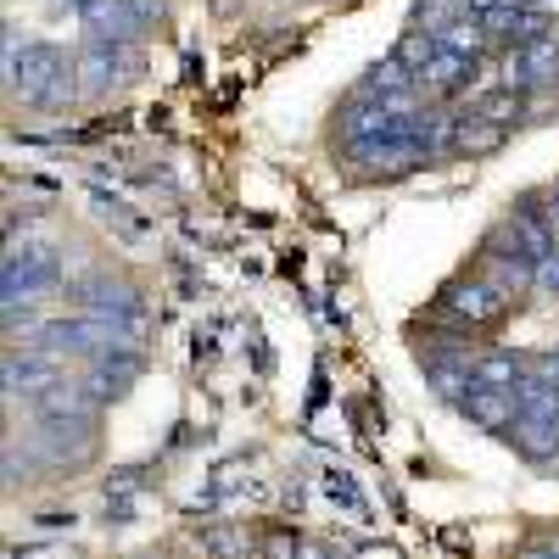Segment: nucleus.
I'll list each match as a JSON object with an SVG mask.
<instances>
[{"instance_id":"f257e3e1","label":"nucleus","mask_w":559,"mask_h":559,"mask_svg":"<svg viewBox=\"0 0 559 559\" xmlns=\"http://www.w3.org/2000/svg\"><path fill=\"white\" fill-rule=\"evenodd\" d=\"M7 90L23 107H39V112H57L73 96H84L73 62L57 51V45H45V39L23 45V51H7Z\"/></svg>"},{"instance_id":"f03ea898","label":"nucleus","mask_w":559,"mask_h":559,"mask_svg":"<svg viewBox=\"0 0 559 559\" xmlns=\"http://www.w3.org/2000/svg\"><path fill=\"white\" fill-rule=\"evenodd\" d=\"M503 313H509V292L492 274H464V280H448V286L437 292V319H448L459 336L487 331V324H498Z\"/></svg>"},{"instance_id":"7ed1b4c3","label":"nucleus","mask_w":559,"mask_h":559,"mask_svg":"<svg viewBox=\"0 0 559 559\" xmlns=\"http://www.w3.org/2000/svg\"><path fill=\"white\" fill-rule=\"evenodd\" d=\"M0 286H7V302H34V297H51L62 286V258L57 247H7V263H0Z\"/></svg>"},{"instance_id":"20e7f679","label":"nucleus","mask_w":559,"mask_h":559,"mask_svg":"<svg viewBox=\"0 0 559 559\" xmlns=\"http://www.w3.org/2000/svg\"><path fill=\"white\" fill-rule=\"evenodd\" d=\"M73 297L84 302V313L118 319L134 342L146 336V302H140V292L129 286V280H118V274H90V280H79V286H73Z\"/></svg>"},{"instance_id":"39448f33","label":"nucleus","mask_w":559,"mask_h":559,"mask_svg":"<svg viewBox=\"0 0 559 559\" xmlns=\"http://www.w3.org/2000/svg\"><path fill=\"white\" fill-rule=\"evenodd\" d=\"M73 73H79V90H84V96H107L112 84H123L129 73H140V57H134V45L84 39L79 57H73Z\"/></svg>"},{"instance_id":"423d86ee","label":"nucleus","mask_w":559,"mask_h":559,"mask_svg":"<svg viewBox=\"0 0 559 559\" xmlns=\"http://www.w3.org/2000/svg\"><path fill=\"white\" fill-rule=\"evenodd\" d=\"M459 414L471 419V426H481V431H492V437H503L515 419L526 414V403H521V386H471L459 397Z\"/></svg>"},{"instance_id":"0eeeda50","label":"nucleus","mask_w":559,"mask_h":559,"mask_svg":"<svg viewBox=\"0 0 559 559\" xmlns=\"http://www.w3.org/2000/svg\"><path fill=\"white\" fill-rule=\"evenodd\" d=\"M96 448V414H62V419H39V453L51 464H79Z\"/></svg>"},{"instance_id":"6e6552de","label":"nucleus","mask_w":559,"mask_h":559,"mask_svg":"<svg viewBox=\"0 0 559 559\" xmlns=\"http://www.w3.org/2000/svg\"><path fill=\"white\" fill-rule=\"evenodd\" d=\"M0 376H7V397H39L62 381V364L57 353H39V347H12L7 364H0Z\"/></svg>"},{"instance_id":"1a4fd4ad","label":"nucleus","mask_w":559,"mask_h":559,"mask_svg":"<svg viewBox=\"0 0 559 559\" xmlns=\"http://www.w3.org/2000/svg\"><path fill=\"white\" fill-rule=\"evenodd\" d=\"M134 376H140V353H134V342H129V347H107V353L90 358L84 386L96 392V403H107V397H123V392L134 386Z\"/></svg>"},{"instance_id":"9d476101","label":"nucleus","mask_w":559,"mask_h":559,"mask_svg":"<svg viewBox=\"0 0 559 559\" xmlns=\"http://www.w3.org/2000/svg\"><path fill=\"white\" fill-rule=\"evenodd\" d=\"M503 442L515 448L526 464H554L559 459V419L554 414H521L515 426L503 431Z\"/></svg>"},{"instance_id":"9b49d317","label":"nucleus","mask_w":559,"mask_h":559,"mask_svg":"<svg viewBox=\"0 0 559 559\" xmlns=\"http://www.w3.org/2000/svg\"><path fill=\"white\" fill-rule=\"evenodd\" d=\"M471 79H476V57H464V51H437V62L419 73V90L426 96H437V102H453V96H464L471 90Z\"/></svg>"},{"instance_id":"f8f14e48","label":"nucleus","mask_w":559,"mask_h":559,"mask_svg":"<svg viewBox=\"0 0 559 559\" xmlns=\"http://www.w3.org/2000/svg\"><path fill=\"white\" fill-rule=\"evenodd\" d=\"M509 140V129L503 123H492V118H481L476 107L471 112H459L453 118V140H448V152L453 157H487V152H498Z\"/></svg>"},{"instance_id":"ddd939ff","label":"nucleus","mask_w":559,"mask_h":559,"mask_svg":"<svg viewBox=\"0 0 559 559\" xmlns=\"http://www.w3.org/2000/svg\"><path fill=\"white\" fill-rule=\"evenodd\" d=\"M79 17H84L90 39H112V45H134L140 39V23H134V12L123 7V0H90Z\"/></svg>"},{"instance_id":"4468645a","label":"nucleus","mask_w":559,"mask_h":559,"mask_svg":"<svg viewBox=\"0 0 559 559\" xmlns=\"http://www.w3.org/2000/svg\"><path fill=\"white\" fill-rule=\"evenodd\" d=\"M197 548L207 559H252L258 554V537L247 526H236V521H218V526H202L197 532Z\"/></svg>"},{"instance_id":"2eb2a0df","label":"nucleus","mask_w":559,"mask_h":559,"mask_svg":"<svg viewBox=\"0 0 559 559\" xmlns=\"http://www.w3.org/2000/svg\"><path fill=\"white\" fill-rule=\"evenodd\" d=\"M437 51H442V34H437V28H419V23H408V34L392 45V57H397V62H403L414 79H419V73H426V68L437 62Z\"/></svg>"},{"instance_id":"dca6fc26","label":"nucleus","mask_w":559,"mask_h":559,"mask_svg":"<svg viewBox=\"0 0 559 559\" xmlns=\"http://www.w3.org/2000/svg\"><path fill=\"white\" fill-rule=\"evenodd\" d=\"M509 224H515L521 247H526L537 263L559 252V247H554V224H548V213H537V207H515V213H509Z\"/></svg>"},{"instance_id":"f3484780","label":"nucleus","mask_w":559,"mask_h":559,"mask_svg":"<svg viewBox=\"0 0 559 559\" xmlns=\"http://www.w3.org/2000/svg\"><path fill=\"white\" fill-rule=\"evenodd\" d=\"M476 381L481 386H521L526 381V358L509 353V347H492V353L476 358Z\"/></svg>"},{"instance_id":"a211bd4d","label":"nucleus","mask_w":559,"mask_h":559,"mask_svg":"<svg viewBox=\"0 0 559 559\" xmlns=\"http://www.w3.org/2000/svg\"><path fill=\"white\" fill-rule=\"evenodd\" d=\"M442 45H448V51H464V57H476L481 62V51H487V28H481V17H471V12H464V17H448L442 23Z\"/></svg>"},{"instance_id":"6ab92c4d","label":"nucleus","mask_w":559,"mask_h":559,"mask_svg":"<svg viewBox=\"0 0 559 559\" xmlns=\"http://www.w3.org/2000/svg\"><path fill=\"white\" fill-rule=\"evenodd\" d=\"M476 112L481 118H492V123H521L526 118V90H509V84H498V90H487V96L476 102Z\"/></svg>"},{"instance_id":"aec40b11","label":"nucleus","mask_w":559,"mask_h":559,"mask_svg":"<svg viewBox=\"0 0 559 559\" xmlns=\"http://www.w3.org/2000/svg\"><path fill=\"white\" fill-rule=\"evenodd\" d=\"M258 559H302V537L292 526H269L258 537Z\"/></svg>"},{"instance_id":"412c9836","label":"nucleus","mask_w":559,"mask_h":559,"mask_svg":"<svg viewBox=\"0 0 559 559\" xmlns=\"http://www.w3.org/2000/svg\"><path fill=\"white\" fill-rule=\"evenodd\" d=\"M319 481H324V498H331L336 509H353V515L364 509V492L353 487V476H347V471H324Z\"/></svg>"},{"instance_id":"4be33fe9","label":"nucleus","mask_w":559,"mask_h":559,"mask_svg":"<svg viewBox=\"0 0 559 559\" xmlns=\"http://www.w3.org/2000/svg\"><path fill=\"white\" fill-rule=\"evenodd\" d=\"M526 376L559 392V347H543V353H532V358H526Z\"/></svg>"},{"instance_id":"5701e85b","label":"nucleus","mask_w":559,"mask_h":559,"mask_svg":"<svg viewBox=\"0 0 559 559\" xmlns=\"http://www.w3.org/2000/svg\"><path fill=\"white\" fill-rule=\"evenodd\" d=\"M448 17H459L448 0H414V23H419V28H437V34H442Z\"/></svg>"},{"instance_id":"b1692460","label":"nucleus","mask_w":559,"mask_h":559,"mask_svg":"<svg viewBox=\"0 0 559 559\" xmlns=\"http://www.w3.org/2000/svg\"><path fill=\"white\" fill-rule=\"evenodd\" d=\"M123 7L134 12L140 28H157V23H163V0H123Z\"/></svg>"},{"instance_id":"393cba45","label":"nucleus","mask_w":559,"mask_h":559,"mask_svg":"<svg viewBox=\"0 0 559 559\" xmlns=\"http://www.w3.org/2000/svg\"><path fill=\"white\" fill-rule=\"evenodd\" d=\"M537 292H548V297H559V252L537 263Z\"/></svg>"},{"instance_id":"a878e982","label":"nucleus","mask_w":559,"mask_h":559,"mask_svg":"<svg viewBox=\"0 0 559 559\" xmlns=\"http://www.w3.org/2000/svg\"><path fill=\"white\" fill-rule=\"evenodd\" d=\"M134 487H140V471H118V476L107 481V498H129Z\"/></svg>"},{"instance_id":"bb28decb","label":"nucleus","mask_w":559,"mask_h":559,"mask_svg":"<svg viewBox=\"0 0 559 559\" xmlns=\"http://www.w3.org/2000/svg\"><path fill=\"white\" fill-rule=\"evenodd\" d=\"M498 7H509V0H459V12H471V17H487Z\"/></svg>"},{"instance_id":"cd10ccee","label":"nucleus","mask_w":559,"mask_h":559,"mask_svg":"<svg viewBox=\"0 0 559 559\" xmlns=\"http://www.w3.org/2000/svg\"><path fill=\"white\" fill-rule=\"evenodd\" d=\"M515 559H554V548H521Z\"/></svg>"},{"instance_id":"c85d7f7f","label":"nucleus","mask_w":559,"mask_h":559,"mask_svg":"<svg viewBox=\"0 0 559 559\" xmlns=\"http://www.w3.org/2000/svg\"><path fill=\"white\" fill-rule=\"evenodd\" d=\"M62 7H73V12H84V7H90V0H62Z\"/></svg>"},{"instance_id":"c756f323","label":"nucleus","mask_w":559,"mask_h":559,"mask_svg":"<svg viewBox=\"0 0 559 559\" xmlns=\"http://www.w3.org/2000/svg\"><path fill=\"white\" fill-rule=\"evenodd\" d=\"M554 213H559V185H554Z\"/></svg>"},{"instance_id":"7c9ffc66","label":"nucleus","mask_w":559,"mask_h":559,"mask_svg":"<svg viewBox=\"0 0 559 559\" xmlns=\"http://www.w3.org/2000/svg\"><path fill=\"white\" fill-rule=\"evenodd\" d=\"M548 548H554V559H559V543H548Z\"/></svg>"}]
</instances>
